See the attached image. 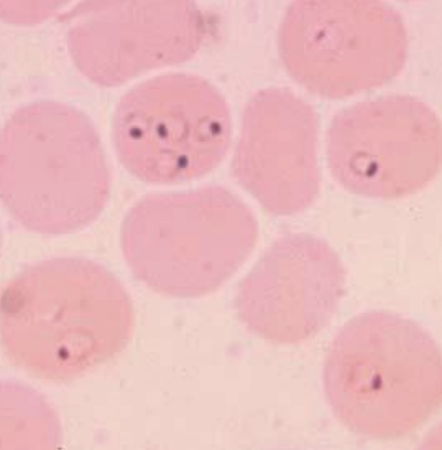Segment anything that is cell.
Listing matches in <instances>:
<instances>
[{
	"instance_id": "cell-1",
	"label": "cell",
	"mask_w": 442,
	"mask_h": 450,
	"mask_svg": "<svg viewBox=\"0 0 442 450\" xmlns=\"http://www.w3.org/2000/svg\"><path fill=\"white\" fill-rule=\"evenodd\" d=\"M133 327V306L123 285L89 259L40 261L2 289L0 329L5 335L69 339L90 351L108 343L120 350Z\"/></svg>"
},
{
	"instance_id": "cell-2",
	"label": "cell",
	"mask_w": 442,
	"mask_h": 450,
	"mask_svg": "<svg viewBox=\"0 0 442 450\" xmlns=\"http://www.w3.org/2000/svg\"><path fill=\"white\" fill-rule=\"evenodd\" d=\"M332 173L349 191L390 199L424 188L442 161V129L437 115L408 98L360 104L338 114L331 125Z\"/></svg>"
},
{
	"instance_id": "cell-3",
	"label": "cell",
	"mask_w": 442,
	"mask_h": 450,
	"mask_svg": "<svg viewBox=\"0 0 442 450\" xmlns=\"http://www.w3.org/2000/svg\"><path fill=\"white\" fill-rule=\"evenodd\" d=\"M345 272L333 249L308 233L279 239L245 283L250 328L283 344L298 343L328 326L344 293Z\"/></svg>"
},
{
	"instance_id": "cell-4",
	"label": "cell",
	"mask_w": 442,
	"mask_h": 450,
	"mask_svg": "<svg viewBox=\"0 0 442 450\" xmlns=\"http://www.w3.org/2000/svg\"><path fill=\"white\" fill-rule=\"evenodd\" d=\"M166 97L124 105L113 124L114 141L123 166L146 183L184 178L193 165L196 122L218 108L202 82L182 78Z\"/></svg>"
},
{
	"instance_id": "cell-5",
	"label": "cell",
	"mask_w": 442,
	"mask_h": 450,
	"mask_svg": "<svg viewBox=\"0 0 442 450\" xmlns=\"http://www.w3.org/2000/svg\"><path fill=\"white\" fill-rule=\"evenodd\" d=\"M0 196L13 219L30 231L72 233L105 207L110 176L103 154L77 161L22 162L1 168Z\"/></svg>"
}]
</instances>
